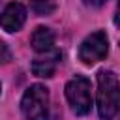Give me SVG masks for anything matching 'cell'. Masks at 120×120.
I'll list each match as a JSON object with an SVG mask.
<instances>
[{
  "mask_svg": "<svg viewBox=\"0 0 120 120\" xmlns=\"http://www.w3.org/2000/svg\"><path fill=\"white\" fill-rule=\"evenodd\" d=\"M30 45H32V49L36 51V52H49V51H52L54 47V34H52V30L51 28H47V26H38L34 32H32V36H30Z\"/></svg>",
  "mask_w": 120,
  "mask_h": 120,
  "instance_id": "obj_7",
  "label": "cell"
},
{
  "mask_svg": "<svg viewBox=\"0 0 120 120\" xmlns=\"http://www.w3.org/2000/svg\"><path fill=\"white\" fill-rule=\"evenodd\" d=\"M21 111L26 120H49V90L43 84L28 86L21 99Z\"/></svg>",
  "mask_w": 120,
  "mask_h": 120,
  "instance_id": "obj_2",
  "label": "cell"
},
{
  "mask_svg": "<svg viewBox=\"0 0 120 120\" xmlns=\"http://www.w3.org/2000/svg\"><path fill=\"white\" fill-rule=\"evenodd\" d=\"M107 52H109V38L101 30L86 36L79 45V60L86 66H94L96 62L103 60Z\"/></svg>",
  "mask_w": 120,
  "mask_h": 120,
  "instance_id": "obj_4",
  "label": "cell"
},
{
  "mask_svg": "<svg viewBox=\"0 0 120 120\" xmlns=\"http://www.w3.org/2000/svg\"><path fill=\"white\" fill-rule=\"evenodd\" d=\"M88 6H94V8H98V6H103L107 0H84Z\"/></svg>",
  "mask_w": 120,
  "mask_h": 120,
  "instance_id": "obj_10",
  "label": "cell"
},
{
  "mask_svg": "<svg viewBox=\"0 0 120 120\" xmlns=\"http://www.w3.org/2000/svg\"><path fill=\"white\" fill-rule=\"evenodd\" d=\"M11 60V51L8 49V45L0 39V64H8Z\"/></svg>",
  "mask_w": 120,
  "mask_h": 120,
  "instance_id": "obj_9",
  "label": "cell"
},
{
  "mask_svg": "<svg viewBox=\"0 0 120 120\" xmlns=\"http://www.w3.org/2000/svg\"><path fill=\"white\" fill-rule=\"evenodd\" d=\"M30 9L36 15L43 17V15H51L56 9V6H54L52 0H30Z\"/></svg>",
  "mask_w": 120,
  "mask_h": 120,
  "instance_id": "obj_8",
  "label": "cell"
},
{
  "mask_svg": "<svg viewBox=\"0 0 120 120\" xmlns=\"http://www.w3.org/2000/svg\"><path fill=\"white\" fill-rule=\"evenodd\" d=\"M60 62V52L58 51H49V52H41V56H38L32 62V73L36 77H52L56 71V66Z\"/></svg>",
  "mask_w": 120,
  "mask_h": 120,
  "instance_id": "obj_6",
  "label": "cell"
},
{
  "mask_svg": "<svg viewBox=\"0 0 120 120\" xmlns=\"http://www.w3.org/2000/svg\"><path fill=\"white\" fill-rule=\"evenodd\" d=\"M26 21V8L21 2H9L0 13V26L6 32H17Z\"/></svg>",
  "mask_w": 120,
  "mask_h": 120,
  "instance_id": "obj_5",
  "label": "cell"
},
{
  "mask_svg": "<svg viewBox=\"0 0 120 120\" xmlns=\"http://www.w3.org/2000/svg\"><path fill=\"white\" fill-rule=\"evenodd\" d=\"M120 109V81L111 69L98 73V112L101 120H111Z\"/></svg>",
  "mask_w": 120,
  "mask_h": 120,
  "instance_id": "obj_1",
  "label": "cell"
},
{
  "mask_svg": "<svg viewBox=\"0 0 120 120\" xmlns=\"http://www.w3.org/2000/svg\"><path fill=\"white\" fill-rule=\"evenodd\" d=\"M0 90H2V88H0Z\"/></svg>",
  "mask_w": 120,
  "mask_h": 120,
  "instance_id": "obj_12",
  "label": "cell"
},
{
  "mask_svg": "<svg viewBox=\"0 0 120 120\" xmlns=\"http://www.w3.org/2000/svg\"><path fill=\"white\" fill-rule=\"evenodd\" d=\"M66 98L75 114L84 116L92 109V84L86 77L75 75L66 84Z\"/></svg>",
  "mask_w": 120,
  "mask_h": 120,
  "instance_id": "obj_3",
  "label": "cell"
},
{
  "mask_svg": "<svg viewBox=\"0 0 120 120\" xmlns=\"http://www.w3.org/2000/svg\"><path fill=\"white\" fill-rule=\"evenodd\" d=\"M114 24L120 26V0H118V6H116V13H114Z\"/></svg>",
  "mask_w": 120,
  "mask_h": 120,
  "instance_id": "obj_11",
  "label": "cell"
}]
</instances>
